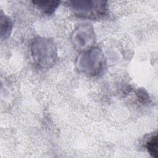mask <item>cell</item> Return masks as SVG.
Masks as SVG:
<instances>
[{"mask_svg": "<svg viewBox=\"0 0 158 158\" xmlns=\"http://www.w3.org/2000/svg\"><path fill=\"white\" fill-rule=\"evenodd\" d=\"M30 49L34 61L42 68H50L56 63L57 50L55 43L49 38H34L31 43Z\"/></svg>", "mask_w": 158, "mask_h": 158, "instance_id": "cell-1", "label": "cell"}, {"mask_svg": "<svg viewBox=\"0 0 158 158\" xmlns=\"http://www.w3.org/2000/svg\"><path fill=\"white\" fill-rule=\"evenodd\" d=\"M106 64L104 54L98 48H92L81 52L75 60L77 70L88 76H96L101 73Z\"/></svg>", "mask_w": 158, "mask_h": 158, "instance_id": "cell-2", "label": "cell"}, {"mask_svg": "<svg viewBox=\"0 0 158 158\" xmlns=\"http://www.w3.org/2000/svg\"><path fill=\"white\" fill-rule=\"evenodd\" d=\"M74 14L79 17L92 20L101 19L107 14V1L101 0H79L66 2Z\"/></svg>", "mask_w": 158, "mask_h": 158, "instance_id": "cell-3", "label": "cell"}, {"mask_svg": "<svg viewBox=\"0 0 158 158\" xmlns=\"http://www.w3.org/2000/svg\"><path fill=\"white\" fill-rule=\"evenodd\" d=\"M95 41L94 28L88 23L77 27L71 35V41L73 47L81 52L93 48Z\"/></svg>", "mask_w": 158, "mask_h": 158, "instance_id": "cell-4", "label": "cell"}, {"mask_svg": "<svg viewBox=\"0 0 158 158\" xmlns=\"http://www.w3.org/2000/svg\"><path fill=\"white\" fill-rule=\"evenodd\" d=\"M33 4L41 12L50 15L54 12L60 4L59 1H33Z\"/></svg>", "mask_w": 158, "mask_h": 158, "instance_id": "cell-5", "label": "cell"}, {"mask_svg": "<svg viewBox=\"0 0 158 158\" xmlns=\"http://www.w3.org/2000/svg\"><path fill=\"white\" fill-rule=\"evenodd\" d=\"M1 39L6 40L7 39L12 31V22L10 17L6 15L2 14V12H1Z\"/></svg>", "mask_w": 158, "mask_h": 158, "instance_id": "cell-6", "label": "cell"}, {"mask_svg": "<svg viewBox=\"0 0 158 158\" xmlns=\"http://www.w3.org/2000/svg\"><path fill=\"white\" fill-rule=\"evenodd\" d=\"M157 134L155 133L154 134L151 135L145 143V148L147 149L149 154L153 157H158V145H157Z\"/></svg>", "mask_w": 158, "mask_h": 158, "instance_id": "cell-7", "label": "cell"}]
</instances>
